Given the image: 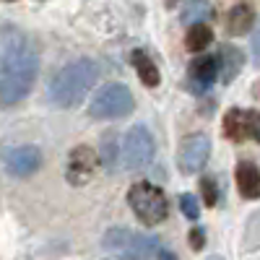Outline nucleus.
<instances>
[{"instance_id": "nucleus-22", "label": "nucleus", "mask_w": 260, "mask_h": 260, "mask_svg": "<svg viewBox=\"0 0 260 260\" xmlns=\"http://www.w3.org/2000/svg\"><path fill=\"white\" fill-rule=\"evenodd\" d=\"M203 245H206V232H203L201 226H195V229L190 232V247H192V250H203Z\"/></svg>"}, {"instance_id": "nucleus-4", "label": "nucleus", "mask_w": 260, "mask_h": 260, "mask_svg": "<svg viewBox=\"0 0 260 260\" xmlns=\"http://www.w3.org/2000/svg\"><path fill=\"white\" fill-rule=\"evenodd\" d=\"M133 107H136V99L127 86L107 83L94 94V99L89 104V115L94 120H120L133 112Z\"/></svg>"}, {"instance_id": "nucleus-15", "label": "nucleus", "mask_w": 260, "mask_h": 260, "mask_svg": "<svg viewBox=\"0 0 260 260\" xmlns=\"http://www.w3.org/2000/svg\"><path fill=\"white\" fill-rule=\"evenodd\" d=\"M211 42H213V31H211V26L206 24V21H201V24H190L187 37H185V47L190 52H203Z\"/></svg>"}, {"instance_id": "nucleus-6", "label": "nucleus", "mask_w": 260, "mask_h": 260, "mask_svg": "<svg viewBox=\"0 0 260 260\" xmlns=\"http://www.w3.org/2000/svg\"><path fill=\"white\" fill-rule=\"evenodd\" d=\"M154 154H156V143L151 130L146 125H133L125 136V143L120 146V161L125 164V169L130 172L146 169L154 161Z\"/></svg>"}, {"instance_id": "nucleus-9", "label": "nucleus", "mask_w": 260, "mask_h": 260, "mask_svg": "<svg viewBox=\"0 0 260 260\" xmlns=\"http://www.w3.org/2000/svg\"><path fill=\"white\" fill-rule=\"evenodd\" d=\"M219 78V60L216 55H201L190 62V71H187V91L192 94H206L211 86Z\"/></svg>"}, {"instance_id": "nucleus-21", "label": "nucleus", "mask_w": 260, "mask_h": 260, "mask_svg": "<svg viewBox=\"0 0 260 260\" xmlns=\"http://www.w3.org/2000/svg\"><path fill=\"white\" fill-rule=\"evenodd\" d=\"M247 138L260 143V112H247Z\"/></svg>"}, {"instance_id": "nucleus-5", "label": "nucleus", "mask_w": 260, "mask_h": 260, "mask_svg": "<svg viewBox=\"0 0 260 260\" xmlns=\"http://www.w3.org/2000/svg\"><path fill=\"white\" fill-rule=\"evenodd\" d=\"M104 247L117 252L122 260H151L159 250V240L151 234H136L130 229H110L104 234Z\"/></svg>"}, {"instance_id": "nucleus-24", "label": "nucleus", "mask_w": 260, "mask_h": 260, "mask_svg": "<svg viewBox=\"0 0 260 260\" xmlns=\"http://www.w3.org/2000/svg\"><path fill=\"white\" fill-rule=\"evenodd\" d=\"M159 252V260H175V255H172L169 250H156Z\"/></svg>"}, {"instance_id": "nucleus-23", "label": "nucleus", "mask_w": 260, "mask_h": 260, "mask_svg": "<svg viewBox=\"0 0 260 260\" xmlns=\"http://www.w3.org/2000/svg\"><path fill=\"white\" fill-rule=\"evenodd\" d=\"M252 57H255V62L260 65V24H257L255 37H252Z\"/></svg>"}, {"instance_id": "nucleus-13", "label": "nucleus", "mask_w": 260, "mask_h": 260, "mask_svg": "<svg viewBox=\"0 0 260 260\" xmlns=\"http://www.w3.org/2000/svg\"><path fill=\"white\" fill-rule=\"evenodd\" d=\"M252 26H255V11L247 3H240L229 11V18H226V34L229 37H242Z\"/></svg>"}, {"instance_id": "nucleus-2", "label": "nucleus", "mask_w": 260, "mask_h": 260, "mask_svg": "<svg viewBox=\"0 0 260 260\" xmlns=\"http://www.w3.org/2000/svg\"><path fill=\"white\" fill-rule=\"evenodd\" d=\"M96 73H99L96 62L89 60V57H81V60H73L68 65H62L50 81L52 104L65 107V110L78 107L83 102V96L91 91V86L96 83Z\"/></svg>"}, {"instance_id": "nucleus-3", "label": "nucleus", "mask_w": 260, "mask_h": 260, "mask_svg": "<svg viewBox=\"0 0 260 260\" xmlns=\"http://www.w3.org/2000/svg\"><path fill=\"white\" fill-rule=\"evenodd\" d=\"M127 203L133 208V213L146 224V226H156L167 219L169 213V203L161 187H156L154 182H136L127 192Z\"/></svg>"}, {"instance_id": "nucleus-16", "label": "nucleus", "mask_w": 260, "mask_h": 260, "mask_svg": "<svg viewBox=\"0 0 260 260\" xmlns=\"http://www.w3.org/2000/svg\"><path fill=\"white\" fill-rule=\"evenodd\" d=\"M224 136L232 141H245L247 138V112L242 110H229L224 117Z\"/></svg>"}, {"instance_id": "nucleus-1", "label": "nucleus", "mask_w": 260, "mask_h": 260, "mask_svg": "<svg viewBox=\"0 0 260 260\" xmlns=\"http://www.w3.org/2000/svg\"><path fill=\"white\" fill-rule=\"evenodd\" d=\"M39 73V55L31 39L13 26L0 29V104L13 107L26 99Z\"/></svg>"}, {"instance_id": "nucleus-17", "label": "nucleus", "mask_w": 260, "mask_h": 260, "mask_svg": "<svg viewBox=\"0 0 260 260\" xmlns=\"http://www.w3.org/2000/svg\"><path fill=\"white\" fill-rule=\"evenodd\" d=\"M180 18H182V24H201V21L213 18V6L208 0H187Z\"/></svg>"}, {"instance_id": "nucleus-12", "label": "nucleus", "mask_w": 260, "mask_h": 260, "mask_svg": "<svg viewBox=\"0 0 260 260\" xmlns=\"http://www.w3.org/2000/svg\"><path fill=\"white\" fill-rule=\"evenodd\" d=\"M237 187H240L242 198H247V201L260 198V169L252 161H242L237 167Z\"/></svg>"}, {"instance_id": "nucleus-14", "label": "nucleus", "mask_w": 260, "mask_h": 260, "mask_svg": "<svg viewBox=\"0 0 260 260\" xmlns=\"http://www.w3.org/2000/svg\"><path fill=\"white\" fill-rule=\"evenodd\" d=\"M133 65H136L138 78L143 81V86H148V89H156V86H159V68L154 65V60H151L143 50H136V52H133Z\"/></svg>"}, {"instance_id": "nucleus-18", "label": "nucleus", "mask_w": 260, "mask_h": 260, "mask_svg": "<svg viewBox=\"0 0 260 260\" xmlns=\"http://www.w3.org/2000/svg\"><path fill=\"white\" fill-rule=\"evenodd\" d=\"M120 161V146H117V136H107L102 138V164L104 169H115Z\"/></svg>"}, {"instance_id": "nucleus-19", "label": "nucleus", "mask_w": 260, "mask_h": 260, "mask_svg": "<svg viewBox=\"0 0 260 260\" xmlns=\"http://www.w3.org/2000/svg\"><path fill=\"white\" fill-rule=\"evenodd\" d=\"M180 211L187 216L190 221L198 219V216H201V206H198V201H195V195H190V192L180 195Z\"/></svg>"}, {"instance_id": "nucleus-11", "label": "nucleus", "mask_w": 260, "mask_h": 260, "mask_svg": "<svg viewBox=\"0 0 260 260\" xmlns=\"http://www.w3.org/2000/svg\"><path fill=\"white\" fill-rule=\"evenodd\" d=\"M216 60H219V76L224 83H232L237 76H240L242 65H245V55L242 50H237L234 45H224L221 52L216 55Z\"/></svg>"}, {"instance_id": "nucleus-10", "label": "nucleus", "mask_w": 260, "mask_h": 260, "mask_svg": "<svg viewBox=\"0 0 260 260\" xmlns=\"http://www.w3.org/2000/svg\"><path fill=\"white\" fill-rule=\"evenodd\" d=\"M6 169L13 177H31L42 167V151L37 146H16L6 151Z\"/></svg>"}, {"instance_id": "nucleus-8", "label": "nucleus", "mask_w": 260, "mask_h": 260, "mask_svg": "<svg viewBox=\"0 0 260 260\" xmlns=\"http://www.w3.org/2000/svg\"><path fill=\"white\" fill-rule=\"evenodd\" d=\"M208 154H211V141L208 136L203 133H192L187 136L182 143H180V154H177V164L185 175H195L201 172L208 161Z\"/></svg>"}, {"instance_id": "nucleus-26", "label": "nucleus", "mask_w": 260, "mask_h": 260, "mask_svg": "<svg viewBox=\"0 0 260 260\" xmlns=\"http://www.w3.org/2000/svg\"><path fill=\"white\" fill-rule=\"evenodd\" d=\"M211 260H221V257H211Z\"/></svg>"}, {"instance_id": "nucleus-20", "label": "nucleus", "mask_w": 260, "mask_h": 260, "mask_svg": "<svg viewBox=\"0 0 260 260\" xmlns=\"http://www.w3.org/2000/svg\"><path fill=\"white\" fill-rule=\"evenodd\" d=\"M201 190H203V201H206V206H216V201H219L216 180H213V177H203V180H201Z\"/></svg>"}, {"instance_id": "nucleus-7", "label": "nucleus", "mask_w": 260, "mask_h": 260, "mask_svg": "<svg viewBox=\"0 0 260 260\" xmlns=\"http://www.w3.org/2000/svg\"><path fill=\"white\" fill-rule=\"evenodd\" d=\"M96 164H99V156L91 146H76L68 154V161H65V177H68L71 185L81 187L94 177Z\"/></svg>"}, {"instance_id": "nucleus-25", "label": "nucleus", "mask_w": 260, "mask_h": 260, "mask_svg": "<svg viewBox=\"0 0 260 260\" xmlns=\"http://www.w3.org/2000/svg\"><path fill=\"white\" fill-rule=\"evenodd\" d=\"M180 3H182V0H164L167 8H175V6H180Z\"/></svg>"}]
</instances>
